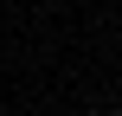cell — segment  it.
I'll return each mask as SVG.
<instances>
[{
  "label": "cell",
  "mask_w": 122,
  "mask_h": 116,
  "mask_svg": "<svg viewBox=\"0 0 122 116\" xmlns=\"http://www.w3.org/2000/svg\"><path fill=\"white\" fill-rule=\"evenodd\" d=\"M103 116H122V110H103Z\"/></svg>",
  "instance_id": "1"
}]
</instances>
